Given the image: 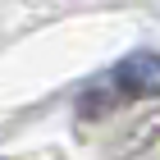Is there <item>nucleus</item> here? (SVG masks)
Here are the masks:
<instances>
[{
  "mask_svg": "<svg viewBox=\"0 0 160 160\" xmlns=\"http://www.w3.org/2000/svg\"><path fill=\"white\" fill-rule=\"evenodd\" d=\"M133 101H160V55L156 50H133L110 73L92 78L78 92V119H105Z\"/></svg>",
  "mask_w": 160,
  "mask_h": 160,
  "instance_id": "1",
  "label": "nucleus"
},
{
  "mask_svg": "<svg viewBox=\"0 0 160 160\" xmlns=\"http://www.w3.org/2000/svg\"><path fill=\"white\" fill-rule=\"evenodd\" d=\"M156 142H160V110L151 114V119L133 123V128L123 133V142L114 147V160H133V156H142L147 147H156Z\"/></svg>",
  "mask_w": 160,
  "mask_h": 160,
  "instance_id": "2",
  "label": "nucleus"
}]
</instances>
